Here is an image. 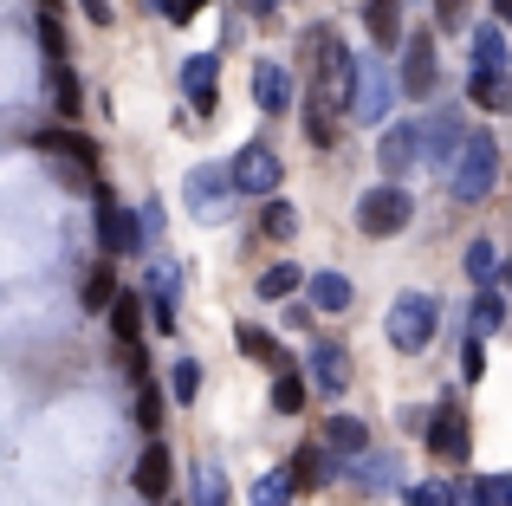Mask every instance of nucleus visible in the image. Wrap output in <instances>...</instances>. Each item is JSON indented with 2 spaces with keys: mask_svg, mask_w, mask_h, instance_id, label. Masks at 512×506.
<instances>
[{
  "mask_svg": "<svg viewBox=\"0 0 512 506\" xmlns=\"http://www.w3.org/2000/svg\"><path fill=\"white\" fill-rule=\"evenodd\" d=\"M318 52V78H312V104L325 117H338V111H350L357 104V59L338 46V33H312L305 39V59Z\"/></svg>",
  "mask_w": 512,
  "mask_h": 506,
  "instance_id": "1",
  "label": "nucleus"
},
{
  "mask_svg": "<svg viewBox=\"0 0 512 506\" xmlns=\"http://www.w3.org/2000/svg\"><path fill=\"white\" fill-rule=\"evenodd\" d=\"M493 182H500V143H493L487 130H467V143L448 163V195L454 202H487Z\"/></svg>",
  "mask_w": 512,
  "mask_h": 506,
  "instance_id": "2",
  "label": "nucleus"
},
{
  "mask_svg": "<svg viewBox=\"0 0 512 506\" xmlns=\"http://www.w3.org/2000/svg\"><path fill=\"white\" fill-rule=\"evenodd\" d=\"M415 221V202L402 182H383V189H363L357 202V234H370V241H389V234H402Z\"/></svg>",
  "mask_w": 512,
  "mask_h": 506,
  "instance_id": "3",
  "label": "nucleus"
},
{
  "mask_svg": "<svg viewBox=\"0 0 512 506\" xmlns=\"http://www.w3.org/2000/svg\"><path fill=\"white\" fill-rule=\"evenodd\" d=\"M435 318H441V305L428 299V292H402V299L389 305V344H396V351H428Z\"/></svg>",
  "mask_w": 512,
  "mask_h": 506,
  "instance_id": "4",
  "label": "nucleus"
},
{
  "mask_svg": "<svg viewBox=\"0 0 512 506\" xmlns=\"http://www.w3.org/2000/svg\"><path fill=\"white\" fill-rule=\"evenodd\" d=\"M376 163H383L389 176H402L409 163H428V124H422V117H402V124H389L383 143H376Z\"/></svg>",
  "mask_w": 512,
  "mask_h": 506,
  "instance_id": "5",
  "label": "nucleus"
},
{
  "mask_svg": "<svg viewBox=\"0 0 512 506\" xmlns=\"http://www.w3.org/2000/svg\"><path fill=\"white\" fill-rule=\"evenodd\" d=\"M402 91L409 98H435V85H441V65H435V33H415L409 46H402Z\"/></svg>",
  "mask_w": 512,
  "mask_h": 506,
  "instance_id": "6",
  "label": "nucleus"
},
{
  "mask_svg": "<svg viewBox=\"0 0 512 506\" xmlns=\"http://www.w3.org/2000/svg\"><path fill=\"white\" fill-rule=\"evenodd\" d=\"M98 241H104V253H137L143 247V215H130L117 195H98Z\"/></svg>",
  "mask_w": 512,
  "mask_h": 506,
  "instance_id": "7",
  "label": "nucleus"
},
{
  "mask_svg": "<svg viewBox=\"0 0 512 506\" xmlns=\"http://www.w3.org/2000/svg\"><path fill=\"white\" fill-rule=\"evenodd\" d=\"M389 98H396V85H389L383 59H357V104H350V117L383 124V117H389Z\"/></svg>",
  "mask_w": 512,
  "mask_h": 506,
  "instance_id": "8",
  "label": "nucleus"
},
{
  "mask_svg": "<svg viewBox=\"0 0 512 506\" xmlns=\"http://www.w3.org/2000/svg\"><path fill=\"white\" fill-rule=\"evenodd\" d=\"M305 377H312L318 396H344L350 390V351H344V344H331V338H318L312 357H305Z\"/></svg>",
  "mask_w": 512,
  "mask_h": 506,
  "instance_id": "9",
  "label": "nucleus"
},
{
  "mask_svg": "<svg viewBox=\"0 0 512 506\" xmlns=\"http://www.w3.org/2000/svg\"><path fill=\"white\" fill-rule=\"evenodd\" d=\"M234 189L240 195H273L279 189V156L266 150V143H247V150L234 156Z\"/></svg>",
  "mask_w": 512,
  "mask_h": 506,
  "instance_id": "10",
  "label": "nucleus"
},
{
  "mask_svg": "<svg viewBox=\"0 0 512 506\" xmlns=\"http://www.w3.org/2000/svg\"><path fill=\"white\" fill-rule=\"evenodd\" d=\"M182 91H188V104H195L201 117H214V104H221V65H214V52L182 59Z\"/></svg>",
  "mask_w": 512,
  "mask_h": 506,
  "instance_id": "11",
  "label": "nucleus"
},
{
  "mask_svg": "<svg viewBox=\"0 0 512 506\" xmlns=\"http://www.w3.org/2000/svg\"><path fill=\"white\" fill-rule=\"evenodd\" d=\"M467 416H461V403H441L435 409V429H428V448H435L441 461H467Z\"/></svg>",
  "mask_w": 512,
  "mask_h": 506,
  "instance_id": "12",
  "label": "nucleus"
},
{
  "mask_svg": "<svg viewBox=\"0 0 512 506\" xmlns=\"http://www.w3.org/2000/svg\"><path fill=\"white\" fill-rule=\"evenodd\" d=\"M227 189H234V169H214V163L188 169V182H182V195H188V208H195V215H214Z\"/></svg>",
  "mask_w": 512,
  "mask_h": 506,
  "instance_id": "13",
  "label": "nucleus"
},
{
  "mask_svg": "<svg viewBox=\"0 0 512 506\" xmlns=\"http://www.w3.org/2000/svg\"><path fill=\"white\" fill-rule=\"evenodd\" d=\"M33 150L65 156L72 169H98V143H91L85 130H39V137H33Z\"/></svg>",
  "mask_w": 512,
  "mask_h": 506,
  "instance_id": "14",
  "label": "nucleus"
},
{
  "mask_svg": "<svg viewBox=\"0 0 512 506\" xmlns=\"http://www.w3.org/2000/svg\"><path fill=\"white\" fill-rule=\"evenodd\" d=\"M253 104H260L266 117H279V111L292 104V78H286V65H273V59L253 65Z\"/></svg>",
  "mask_w": 512,
  "mask_h": 506,
  "instance_id": "15",
  "label": "nucleus"
},
{
  "mask_svg": "<svg viewBox=\"0 0 512 506\" xmlns=\"http://www.w3.org/2000/svg\"><path fill=\"white\" fill-rule=\"evenodd\" d=\"M422 124H428V163H454V150L467 143L461 111H435V117H422Z\"/></svg>",
  "mask_w": 512,
  "mask_h": 506,
  "instance_id": "16",
  "label": "nucleus"
},
{
  "mask_svg": "<svg viewBox=\"0 0 512 506\" xmlns=\"http://www.w3.org/2000/svg\"><path fill=\"white\" fill-rule=\"evenodd\" d=\"M363 20H370L376 46H409L402 39V0H363Z\"/></svg>",
  "mask_w": 512,
  "mask_h": 506,
  "instance_id": "17",
  "label": "nucleus"
},
{
  "mask_svg": "<svg viewBox=\"0 0 512 506\" xmlns=\"http://www.w3.org/2000/svg\"><path fill=\"white\" fill-rule=\"evenodd\" d=\"M137 494H143V500H163V494H169V448H163V442L143 448V461H137Z\"/></svg>",
  "mask_w": 512,
  "mask_h": 506,
  "instance_id": "18",
  "label": "nucleus"
},
{
  "mask_svg": "<svg viewBox=\"0 0 512 506\" xmlns=\"http://www.w3.org/2000/svg\"><path fill=\"white\" fill-rule=\"evenodd\" d=\"M325 448H331V455H350V461H357V455H370V435H363L357 416H331V422H325Z\"/></svg>",
  "mask_w": 512,
  "mask_h": 506,
  "instance_id": "19",
  "label": "nucleus"
},
{
  "mask_svg": "<svg viewBox=\"0 0 512 506\" xmlns=\"http://www.w3.org/2000/svg\"><path fill=\"white\" fill-rule=\"evenodd\" d=\"M467 98H474L480 111H512V78L506 72H474L467 78Z\"/></svg>",
  "mask_w": 512,
  "mask_h": 506,
  "instance_id": "20",
  "label": "nucleus"
},
{
  "mask_svg": "<svg viewBox=\"0 0 512 506\" xmlns=\"http://www.w3.org/2000/svg\"><path fill=\"white\" fill-rule=\"evenodd\" d=\"M331 474H338V455H331V448H299V455H292V481L299 487H325Z\"/></svg>",
  "mask_w": 512,
  "mask_h": 506,
  "instance_id": "21",
  "label": "nucleus"
},
{
  "mask_svg": "<svg viewBox=\"0 0 512 506\" xmlns=\"http://www.w3.org/2000/svg\"><path fill=\"white\" fill-rule=\"evenodd\" d=\"M461 273L474 279L480 292H493V279H500V253H493V241H467V260H461Z\"/></svg>",
  "mask_w": 512,
  "mask_h": 506,
  "instance_id": "22",
  "label": "nucleus"
},
{
  "mask_svg": "<svg viewBox=\"0 0 512 506\" xmlns=\"http://www.w3.org/2000/svg\"><path fill=\"white\" fill-rule=\"evenodd\" d=\"M350 299H357V292H350L344 273H312V305H318V312H344Z\"/></svg>",
  "mask_w": 512,
  "mask_h": 506,
  "instance_id": "23",
  "label": "nucleus"
},
{
  "mask_svg": "<svg viewBox=\"0 0 512 506\" xmlns=\"http://www.w3.org/2000/svg\"><path fill=\"white\" fill-rule=\"evenodd\" d=\"M292 494H299V481H292V468H273L253 481V506H292Z\"/></svg>",
  "mask_w": 512,
  "mask_h": 506,
  "instance_id": "24",
  "label": "nucleus"
},
{
  "mask_svg": "<svg viewBox=\"0 0 512 506\" xmlns=\"http://www.w3.org/2000/svg\"><path fill=\"white\" fill-rule=\"evenodd\" d=\"M506 500H512V474H480L461 494V506H506Z\"/></svg>",
  "mask_w": 512,
  "mask_h": 506,
  "instance_id": "25",
  "label": "nucleus"
},
{
  "mask_svg": "<svg viewBox=\"0 0 512 506\" xmlns=\"http://www.w3.org/2000/svg\"><path fill=\"white\" fill-rule=\"evenodd\" d=\"M234 344H240L247 357H260V364H279V370H286V351H279V344L266 338L260 325H234Z\"/></svg>",
  "mask_w": 512,
  "mask_h": 506,
  "instance_id": "26",
  "label": "nucleus"
},
{
  "mask_svg": "<svg viewBox=\"0 0 512 506\" xmlns=\"http://www.w3.org/2000/svg\"><path fill=\"white\" fill-rule=\"evenodd\" d=\"M474 59H480V72H506V39H500V26H474Z\"/></svg>",
  "mask_w": 512,
  "mask_h": 506,
  "instance_id": "27",
  "label": "nucleus"
},
{
  "mask_svg": "<svg viewBox=\"0 0 512 506\" xmlns=\"http://www.w3.org/2000/svg\"><path fill=\"white\" fill-rule=\"evenodd\" d=\"M78 299H85V312H104V305H117V299H124V292H117V273H111V266H98V273L85 279V292H78Z\"/></svg>",
  "mask_w": 512,
  "mask_h": 506,
  "instance_id": "28",
  "label": "nucleus"
},
{
  "mask_svg": "<svg viewBox=\"0 0 512 506\" xmlns=\"http://www.w3.org/2000/svg\"><path fill=\"white\" fill-rule=\"evenodd\" d=\"M350 474H357V487H370V494H376V487L396 481V461H389V455H357V461H350Z\"/></svg>",
  "mask_w": 512,
  "mask_h": 506,
  "instance_id": "29",
  "label": "nucleus"
},
{
  "mask_svg": "<svg viewBox=\"0 0 512 506\" xmlns=\"http://www.w3.org/2000/svg\"><path fill=\"white\" fill-rule=\"evenodd\" d=\"M195 506H227V474L214 468V461L195 468Z\"/></svg>",
  "mask_w": 512,
  "mask_h": 506,
  "instance_id": "30",
  "label": "nucleus"
},
{
  "mask_svg": "<svg viewBox=\"0 0 512 506\" xmlns=\"http://www.w3.org/2000/svg\"><path fill=\"white\" fill-rule=\"evenodd\" d=\"M137 429L156 442V429H163V390L156 383H137Z\"/></svg>",
  "mask_w": 512,
  "mask_h": 506,
  "instance_id": "31",
  "label": "nucleus"
},
{
  "mask_svg": "<svg viewBox=\"0 0 512 506\" xmlns=\"http://www.w3.org/2000/svg\"><path fill=\"white\" fill-rule=\"evenodd\" d=\"M292 292H299V266L279 260V266H266V273H260V299H292Z\"/></svg>",
  "mask_w": 512,
  "mask_h": 506,
  "instance_id": "32",
  "label": "nucleus"
},
{
  "mask_svg": "<svg viewBox=\"0 0 512 506\" xmlns=\"http://www.w3.org/2000/svg\"><path fill=\"white\" fill-rule=\"evenodd\" d=\"M402 500L409 506H461V494L448 481H415V487H402Z\"/></svg>",
  "mask_w": 512,
  "mask_h": 506,
  "instance_id": "33",
  "label": "nucleus"
},
{
  "mask_svg": "<svg viewBox=\"0 0 512 506\" xmlns=\"http://www.w3.org/2000/svg\"><path fill=\"white\" fill-rule=\"evenodd\" d=\"M260 228H266V241H292V234H299V215H292V202H266Z\"/></svg>",
  "mask_w": 512,
  "mask_h": 506,
  "instance_id": "34",
  "label": "nucleus"
},
{
  "mask_svg": "<svg viewBox=\"0 0 512 506\" xmlns=\"http://www.w3.org/2000/svg\"><path fill=\"white\" fill-rule=\"evenodd\" d=\"M506 325V299L500 292H480L474 299V338H487V331H500Z\"/></svg>",
  "mask_w": 512,
  "mask_h": 506,
  "instance_id": "35",
  "label": "nucleus"
},
{
  "mask_svg": "<svg viewBox=\"0 0 512 506\" xmlns=\"http://www.w3.org/2000/svg\"><path fill=\"white\" fill-rule=\"evenodd\" d=\"M169 396H175V403H195V396H201V364H195V357H182V364L169 370Z\"/></svg>",
  "mask_w": 512,
  "mask_h": 506,
  "instance_id": "36",
  "label": "nucleus"
},
{
  "mask_svg": "<svg viewBox=\"0 0 512 506\" xmlns=\"http://www.w3.org/2000/svg\"><path fill=\"white\" fill-rule=\"evenodd\" d=\"M111 331L124 338V351H130V344H137V331H143V305L137 299H117L111 305Z\"/></svg>",
  "mask_w": 512,
  "mask_h": 506,
  "instance_id": "37",
  "label": "nucleus"
},
{
  "mask_svg": "<svg viewBox=\"0 0 512 506\" xmlns=\"http://www.w3.org/2000/svg\"><path fill=\"white\" fill-rule=\"evenodd\" d=\"M273 409H279V416H299V409H305V377L286 370V377L273 383Z\"/></svg>",
  "mask_w": 512,
  "mask_h": 506,
  "instance_id": "38",
  "label": "nucleus"
},
{
  "mask_svg": "<svg viewBox=\"0 0 512 506\" xmlns=\"http://www.w3.org/2000/svg\"><path fill=\"white\" fill-rule=\"evenodd\" d=\"M467 7L474 0H435V26L441 33H467Z\"/></svg>",
  "mask_w": 512,
  "mask_h": 506,
  "instance_id": "39",
  "label": "nucleus"
},
{
  "mask_svg": "<svg viewBox=\"0 0 512 506\" xmlns=\"http://www.w3.org/2000/svg\"><path fill=\"white\" fill-rule=\"evenodd\" d=\"M175 292H182V266H156V273H150V299H169L175 305Z\"/></svg>",
  "mask_w": 512,
  "mask_h": 506,
  "instance_id": "40",
  "label": "nucleus"
},
{
  "mask_svg": "<svg viewBox=\"0 0 512 506\" xmlns=\"http://www.w3.org/2000/svg\"><path fill=\"white\" fill-rule=\"evenodd\" d=\"M480 370H487V344H480V338H467V344H461V377L474 383Z\"/></svg>",
  "mask_w": 512,
  "mask_h": 506,
  "instance_id": "41",
  "label": "nucleus"
},
{
  "mask_svg": "<svg viewBox=\"0 0 512 506\" xmlns=\"http://www.w3.org/2000/svg\"><path fill=\"white\" fill-rule=\"evenodd\" d=\"M52 85H59V111L78 117V85H72V72H65V65H52Z\"/></svg>",
  "mask_w": 512,
  "mask_h": 506,
  "instance_id": "42",
  "label": "nucleus"
},
{
  "mask_svg": "<svg viewBox=\"0 0 512 506\" xmlns=\"http://www.w3.org/2000/svg\"><path fill=\"white\" fill-rule=\"evenodd\" d=\"M305 137H312L318 150H325V143L338 137V124H331V117H325V111H318V104H312V117H305Z\"/></svg>",
  "mask_w": 512,
  "mask_h": 506,
  "instance_id": "43",
  "label": "nucleus"
},
{
  "mask_svg": "<svg viewBox=\"0 0 512 506\" xmlns=\"http://www.w3.org/2000/svg\"><path fill=\"white\" fill-rule=\"evenodd\" d=\"M156 13H169L175 26H188V20H195V0H156Z\"/></svg>",
  "mask_w": 512,
  "mask_h": 506,
  "instance_id": "44",
  "label": "nucleus"
},
{
  "mask_svg": "<svg viewBox=\"0 0 512 506\" xmlns=\"http://www.w3.org/2000/svg\"><path fill=\"white\" fill-rule=\"evenodd\" d=\"M85 20H91V26H111V20H117L111 0H85Z\"/></svg>",
  "mask_w": 512,
  "mask_h": 506,
  "instance_id": "45",
  "label": "nucleus"
},
{
  "mask_svg": "<svg viewBox=\"0 0 512 506\" xmlns=\"http://www.w3.org/2000/svg\"><path fill=\"white\" fill-rule=\"evenodd\" d=\"M150 312H156V331H175V305L169 299H150Z\"/></svg>",
  "mask_w": 512,
  "mask_h": 506,
  "instance_id": "46",
  "label": "nucleus"
},
{
  "mask_svg": "<svg viewBox=\"0 0 512 506\" xmlns=\"http://www.w3.org/2000/svg\"><path fill=\"white\" fill-rule=\"evenodd\" d=\"M150 234H163V202L143 208V241H150Z\"/></svg>",
  "mask_w": 512,
  "mask_h": 506,
  "instance_id": "47",
  "label": "nucleus"
},
{
  "mask_svg": "<svg viewBox=\"0 0 512 506\" xmlns=\"http://www.w3.org/2000/svg\"><path fill=\"white\" fill-rule=\"evenodd\" d=\"M240 7H247L253 20H273V13H279V0H240Z\"/></svg>",
  "mask_w": 512,
  "mask_h": 506,
  "instance_id": "48",
  "label": "nucleus"
},
{
  "mask_svg": "<svg viewBox=\"0 0 512 506\" xmlns=\"http://www.w3.org/2000/svg\"><path fill=\"white\" fill-rule=\"evenodd\" d=\"M493 7H500V20H506V26H512V0H493Z\"/></svg>",
  "mask_w": 512,
  "mask_h": 506,
  "instance_id": "49",
  "label": "nucleus"
},
{
  "mask_svg": "<svg viewBox=\"0 0 512 506\" xmlns=\"http://www.w3.org/2000/svg\"><path fill=\"white\" fill-rule=\"evenodd\" d=\"M506 286H512V260H506Z\"/></svg>",
  "mask_w": 512,
  "mask_h": 506,
  "instance_id": "50",
  "label": "nucleus"
},
{
  "mask_svg": "<svg viewBox=\"0 0 512 506\" xmlns=\"http://www.w3.org/2000/svg\"><path fill=\"white\" fill-rule=\"evenodd\" d=\"M506 506H512V500H506Z\"/></svg>",
  "mask_w": 512,
  "mask_h": 506,
  "instance_id": "51",
  "label": "nucleus"
}]
</instances>
